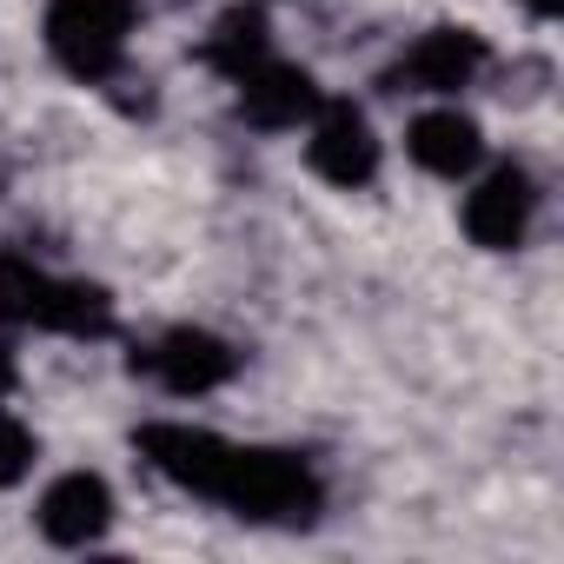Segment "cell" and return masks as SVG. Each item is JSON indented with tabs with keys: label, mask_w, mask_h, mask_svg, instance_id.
I'll return each mask as SVG.
<instances>
[{
	"label": "cell",
	"mask_w": 564,
	"mask_h": 564,
	"mask_svg": "<svg viewBox=\"0 0 564 564\" xmlns=\"http://www.w3.org/2000/svg\"><path fill=\"white\" fill-rule=\"evenodd\" d=\"M133 445L166 485H180L206 505H226L239 518H259V524H300L326 505V485H319L313 458H300V452L239 445V438H219V432L180 425V419L140 425Z\"/></svg>",
	"instance_id": "cell-1"
},
{
	"label": "cell",
	"mask_w": 564,
	"mask_h": 564,
	"mask_svg": "<svg viewBox=\"0 0 564 564\" xmlns=\"http://www.w3.org/2000/svg\"><path fill=\"white\" fill-rule=\"evenodd\" d=\"M133 21H140V0H47L41 34H47V54L61 74L100 87L120 74Z\"/></svg>",
	"instance_id": "cell-2"
},
{
	"label": "cell",
	"mask_w": 564,
	"mask_h": 564,
	"mask_svg": "<svg viewBox=\"0 0 564 564\" xmlns=\"http://www.w3.org/2000/svg\"><path fill=\"white\" fill-rule=\"evenodd\" d=\"M306 173L326 180L333 193H359L379 180V133L366 107L352 100H319L306 120Z\"/></svg>",
	"instance_id": "cell-3"
},
{
	"label": "cell",
	"mask_w": 564,
	"mask_h": 564,
	"mask_svg": "<svg viewBox=\"0 0 564 564\" xmlns=\"http://www.w3.org/2000/svg\"><path fill=\"white\" fill-rule=\"evenodd\" d=\"M531 219H538V180L518 166V160H498L485 173H471V193L458 206V226L471 246L485 252H518L531 239Z\"/></svg>",
	"instance_id": "cell-4"
},
{
	"label": "cell",
	"mask_w": 564,
	"mask_h": 564,
	"mask_svg": "<svg viewBox=\"0 0 564 564\" xmlns=\"http://www.w3.org/2000/svg\"><path fill=\"white\" fill-rule=\"evenodd\" d=\"M140 372L166 399H206L239 379V346L206 326H166L153 346H140Z\"/></svg>",
	"instance_id": "cell-5"
},
{
	"label": "cell",
	"mask_w": 564,
	"mask_h": 564,
	"mask_svg": "<svg viewBox=\"0 0 564 564\" xmlns=\"http://www.w3.org/2000/svg\"><path fill=\"white\" fill-rule=\"evenodd\" d=\"M491 67V47L478 28H425L399 61H392V94H432V100H452L465 87H478V74Z\"/></svg>",
	"instance_id": "cell-6"
},
{
	"label": "cell",
	"mask_w": 564,
	"mask_h": 564,
	"mask_svg": "<svg viewBox=\"0 0 564 564\" xmlns=\"http://www.w3.org/2000/svg\"><path fill=\"white\" fill-rule=\"evenodd\" d=\"M34 524H41L47 544L87 551V544H100V538L113 531V485H107L100 471H87V465H80V471H61V478L41 491Z\"/></svg>",
	"instance_id": "cell-7"
},
{
	"label": "cell",
	"mask_w": 564,
	"mask_h": 564,
	"mask_svg": "<svg viewBox=\"0 0 564 564\" xmlns=\"http://www.w3.org/2000/svg\"><path fill=\"white\" fill-rule=\"evenodd\" d=\"M232 87H239V113H246L252 133H293V127H306L313 107L326 100L319 80H313L300 61H279V54H265L259 67H246Z\"/></svg>",
	"instance_id": "cell-8"
},
{
	"label": "cell",
	"mask_w": 564,
	"mask_h": 564,
	"mask_svg": "<svg viewBox=\"0 0 564 564\" xmlns=\"http://www.w3.org/2000/svg\"><path fill=\"white\" fill-rule=\"evenodd\" d=\"M405 160L432 180H471L485 166V127L465 107H425L405 120Z\"/></svg>",
	"instance_id": "cell-9"
},
{
	"label": "cell",
	"mask_w": 564,
	"mask_h": 564,
	"mask_svg": "<svg viewBox=\"0 0 564 564\" xmlns=\"http://www.w3.org/2000/svg\"><path fill=\"white\" fill-rule=\"evenodd\" d=\"M265 54H272V28H265L259 8H226V14L206 28V41H199V61H206L219 80H239V74L259 67Z\"/></svg>",
	"instance_id": "cell-10"
},
{
	"label": "cell",
	"mask_w": 564,
	"mask_h": 564,
	"mask_svg": "<svg viewBox=\"0 0 564 564\" xmlns=\"http://www.w3.org/2000/svg\"><path fill=\"white\" fill-rule=\"evenodd\" d=\"M47 279H54V272H41L34 259L0 252V326H41Z\"/></svg>",
	"instance_id": "cell-11"
},
{
	"label": "cell",
	"mask_w": 564,
	"mask_h": 564,
	"mask_svg": "<svg viewBox=\"0 0 564 564\" xmlns=\"http://www.w3.org/2000/svg\"><path fill=\"white\" fill-rule=\"evenodd\" d=\"M34 465H41V432H34L21 412L0 405V491L28 485V478H34Z\"/></svg>",
	"instance_id": "cell-12"
},
{
	"label": "cell",
	"mask_w": 564,
	"mask_h": 564,
	"mask_svg": "<svg viewBox=\"0 0 564 564\" xmlns=\"http://www.w3.org/2000/svg\"><path fill=\"white\" fill-rule=\"evenodd\" d=\"M518 8H524L531 21H551V14H557V0H518Z\"/></svg>",
	"instance_id": "cell-13"
}]
</instances>
